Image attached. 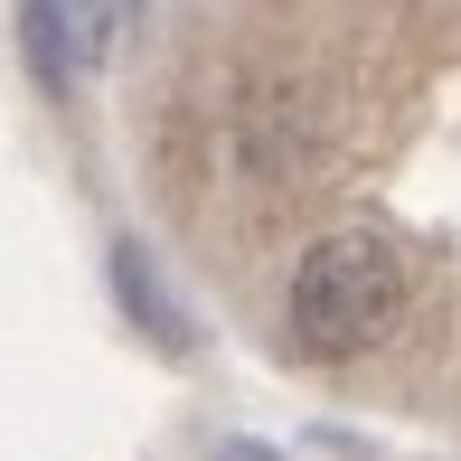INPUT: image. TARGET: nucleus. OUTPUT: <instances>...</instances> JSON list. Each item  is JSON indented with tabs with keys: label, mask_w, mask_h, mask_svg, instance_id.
<instances>
[{
	"label": "nucleus",
	"mask_w": 461,
	"mask_h": 461,
	"mask_svg": "<svg viewBox=\"0 0 461 461\" xmlns=\"http://www.w3.org/2000/svg\"><path fill=\"white\" fill-rule=\"evenodd\" d=\"M57 29H67V0H29V48H38V76H48V86L67 76V38Z\"/></svg>",
	"instance_id": "nucleus-3"
},
{
	"label": "nucleus",
	"mask_w": 461,
	"mask_h": 461,
	"mask_svg": "<svg viewBox=\"0 0 461 461\" xmlns=\"http://www.w3.org/2000/svg\"><path fill=\"white\" fill-rule=\"evenodd\" d=\"M113 283H122V302H141L151 311V330L170 348H188V321H179V302L160 292V274H151V245H113Z\"/></svg>",
	"instance_id": "nucleus-2"
},
{
	"label": "nucleus",
	"mask_w": 461,
	"mask_h": 461,
	"mask_svg": "<svg viewBox=\"0 0 461 461\" xmlns=\"http://www.w3.org/2000/svg\"><path fill=\"white\" fill-rule=\"evenodd\" d=\"M405 311V255L376 226H330L292 264V330L311 348H358Z\"/></svg>",
	"instance_id": "nucleus-1"
}]
</instances>
